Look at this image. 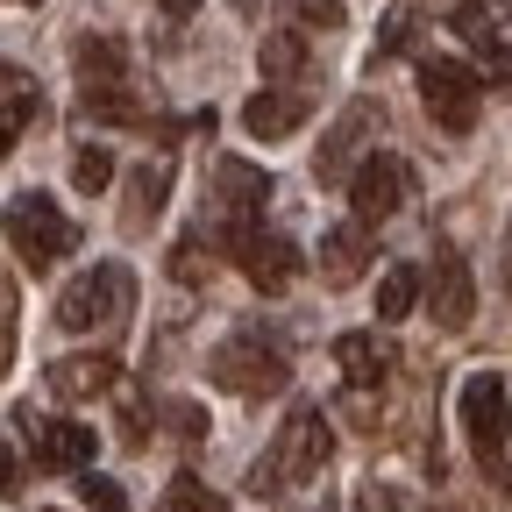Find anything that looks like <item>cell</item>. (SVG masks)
I'll list each match as a JSON object with an SVG mask.
<instances>
[{
    "mask_svg": "<svg viewBox=\"0 0 512 512\" xmlns=\"http://www.w3.org/2000/svg\"><path fill=\"white\" fill-rule=\"evenodd\" d=\"M264 200H271V171H264V164H249V157H214L200 214L214 221V242H221L228 256H242L249 235H264V228H256V221H264Z\"/></svg>",
    "mask_w": 512,
    "mask_h": 512,
    "instance_id": "1",
    "label": "cell"
},
{
    "mask_svg": "<svg viewBox=\"0 0 512 512\" xmlns=\"http://www.w3.org/2000/svg\"><path fill=\"white\" fill-rule=\"evenodd\" d=\"M328 448H335L328 413H320V406H292L285 427H278V441H271V456L249 470V491L256 498H278L285 484H313L320 470H328Z\"/></svg>",
    "mask_w": 512,
    "mask_h": 512,
    "instance_id": "2",
    "label": "cell"
},
{
    "mask_svg": "<svg viewBox=\"0 0 512 512\" xmlns=\"http://www.w3.org/2000/svg\"><path fill=\"white\" fill-rule=\"evenodd\" d=\"M456 413H463V441L484 463V477L512 484V463H505V448H512V384L498 370H470L463 392H456Z\"/></svg>",
    "mask_w": 512,
    "mask_h": 512,
    "instance_id": "3",
    "label": "cell"
},
{
    "mask_svg": "<svg viewBox=\"0 0 512 512\" xmlns=\"http://www.w3.org/2000/svg\"><path fill=\"white\" fill-rule=\"evenodd\" d=\"M128 313H136V271L128 264H93L57 292V328H72V335H107Z\"/></svg>",
    "mask_w": 512,
    "mask_h": 512,
    "instance_id": "4",
    "label": "cell"
},
{
    "mask_svg": "<svg viewBox=\"0 0 512 512\" xmlns=\"http://www.w3.org/2000/svg\"><path fill=\"white\" fill-rule=\"evenodd\" d=\"M8 249L29 271H50V264H64V256L79 249V221L64 214L50 192H15L8 200Z\"/></svg>",
    "mask_w": 512,
    "mask_h": 512,
    "instance_id": "5",
    "label": "cell"
},
{
    "mask_svg": "<svg viewBox=\"0 0 512 512\" xmlns=\"http://www.w3.org/2000/svg\"><path fill=\"white\" fill-rule=\"evenodd\" d=\"M214 384H228L235 399H271V392H285L292 384V363H285V349H271L256 328H242V335H228L221 349H214Z\"/></svg>",
    "mask_w": 512,
    "mask_h": 512,
    "instance_id": "6",
    "label": "cell"
},
{
    "mask_svg": "<svg viewBox=\"0 0 512 512\" xmlns=\"http://www.w3.org/2000/svg\"><path fill=\"white\" fill-rule=\"evenodd\" d=\"M420 100H427V121L448 128V136H470L477 114H484V86H477L470 64H456V57H427L420 64Z\"/></svg>",
    "mask_w": 512,
    "mask_h": 512,
    "instance_id": "7",
    "label": "cell"
},
{
    "mask_svg": "<svg viewBox=\"0 0 512 512\" xmlns=\"http://www.w3.org/2000/svg\"><path fill=\"white\" fill-rule=\"evenodd\" d=\"M399 207H406V164L392 150H370L356 164V178H349V214L363 228H377V221H392Z\"/></svg>",
    "mask_w": 512,
    "mask_h": 512,
    "instance_id": "8",
    "label": "cell"
},
{
    "mask_svg": "<svg viewBox=\"0 0 512 512\" xmlns=\"http://www.w3.org/2000/svg\"><path fill=\"white\" fill-rule=\"evenodd\" d=\"M427 313H434V328H470V313H477V278L463 264V249L456 242H441L434 249V271H427Z\"/></svg>",
    "mask_w": 512,
    "mask_h": 512,
    "instance_id": "9",
    "label": "cell"
},
{
    "mask_svg": "<svg viewBox=\"0 0 512 512\" xmlns=\"http://www.w3.org/2000/svg\"><path fill=\"white\" fill-rule=\"evenodd\" d=\"M114 377H121V363H114L107 349H86V356H57V363L43 370L50 399H64V406H86V399L114 392Z\"/></svg>",
    "mask_w": 512,
    "mask_h": 512,
    "instance_id": "10",
    "label": "cell"
},
{
    "mask_svg": "<svg viewBox=\"0 0 512 512\" xmlns=\"http://www.w3.org/2000/svg\"><path fill=\"white\" fill-rule=\"evenodd\" d=\"M93 427L86 420H43L36 427V470H50V477H86L93 470Z\"/></svg>",
    "mask_w": 512,
    "mask_h": 512,
    "instance_id": "11",
    "label": "cell"
},
{
    "mask_svg": "<svg viewBox=\"0 0 512 512\" xmlns=\"http://www.w3.org/2000/svg\"><path fill=\"white\" fill-rule=\"evenodd\" d=\"M72 72H79V100L128 93V50H121V36H79L72 43Z\"/></svg>",
    "mask_w": 512,
    "mask_h": 512,
    "instance_id": "12",
    "label": "cell"
},
{
    "mask_svg": "<svg viewBox=\"0 0 512 512\" xmlns=\"http://www.w3.org/2000/svg\"><path fill=\"white\" fill-rule=\"evenodd\" d=\"M363 136H370V100H356V107L328 128V143H320V157H313V178H320V185H349V178H356V157H370Z\"/></svg>",
    "mask_w": 512,
    "mask_h": 512,
    "instance_id": "13",
    "label": "cell"
},
{
    "mask_svg": "<svg viewBox=\"0 0 512 512\" xmlns=\"http://www.w3.org/2000/svg\"><path fill=\"white\" fill-rule=\"evenodd\" d=\"M306 93H292V86H264V93H256V100H242V128H249V136L256 143H285L292 136V128H306Z\"/></svg>",
    "mask_w": 512,
    "mask_h": 512,
    "instance_id": "14",
    "label": "cell"
},
{
    "mask_svg": "<svg viewBox=\"0 0 512 512\" xmlns=\"http://www.w3.org/2000/svg\"><path fill=\"white\" fill-rule=\"evenodd\" d=\"M242 264V278L264 292V299H278V292H292V278H299V249L285 242V235H249V249L235 256Z\"/></svg>",
    "mask_w": 512,
    "mask_h": 512,
    "instance_id": "15",
    "label": "cell"
},
{
    "mask_svg": "<svg viewBox=\"0 0 512 512\" xmlns=\"http://www.w3.org/2000/svg\"><path fill=\"white\" fill-rule=\"evenodd\" d=\"M363 271H370V228H363V221H342V228L320 235V278H328L335 292L356 285Z\"/></svg>",
    "mask_w": 512,
    "mask_h": 512,
    "instance_id": "16",
    "label": "cell"
},
{
    "mask_svg": "<svg viewBox=\"0 0 512 512\" xmlns=\"http://www.w3.org/2000/svg\"><path fill=\"white\" fill-rule=\"evenodd\" d=\"M335 363H342V377H349V392H377L384 370H392V356H384L377 335H342V342H335Z\"/></svg>",
    "mask_w": 512,
    "mask_h": 512,
    "instance_id": "17",
    "label": "cell"
},
{
    "mask_svg": "<svg viewBox=\"0 0 512 512\" xmlns=\"http://www.w3.org/2000/svg\"><path fill=\"white\" fill-rule=\"evenodd\" d=\"M256 64H264V79H271V86H292V93H299V79L313 72V57H306V36H299V29H278V36H264Z\"/></svg>",
    "mask_w": 512,
    "mask_h": 512,
    "instance_id": "18",
    "label": "cell"
},
{
    "mask_svg": "<svg viewBox=\"0 0 512 512\" xmlns=\"http://www.w3.org/2000/svg\"><path fill=\"white\" fill-rule=\"evenodd\" d=\"M0 93H8V121H0V143H22L29 136V121H36V107H43V93H36V79L22 72V64H8V79H0Z\"/></svg>",
    "mask_w": 512,
    "mask_h": 512,
    "instance_id": "19",
    "label": "cell"
},
{
    "mask_svg": "<svg viewBox=\"0 0 512 512\" xmlns=\"http://www.w3.org/2000/svg\"><path fill=\"white\" fill-rule=\"evenodd\" d=\"M420 292H427L420 271H413V264H392V271L377 278V328H399V320L420 306Z\"/></svg>",
    "mask_w": 512,
    "mask_h": 512,
    "instance_id": "20",
    "label": "cell"
},
{
    "mask_svg": "<svg viewBox=\"0 0 512 512\" xmlns=\"http://www.w3.org/2000/svg\"><path fill=\"white\" fill-rule=\"evenodd\" d=\"M164 185H171V164H143L136 185H128V228H150V214L164 207Z\"/></svg>",
    "mask_w": 512,
    "mask_h": 512,
    "instance_id": "21",
    "label": "cell"
},
{
    "mask_svg": "<svg viewBox=\"0 0 512 512\" xmlns=\"http://www.w3.org/2000/svg\"><path fill=\"white\" fill-rule=\"evenodd\" d=\"M157 512H228V505H221V498H214V491H207V484H200V477H192V470H178V477H171V491H164V505H157Z\"/></svg>",
    "mask_w": 512,
    "mask_h": 512,
    "instance_id": "22",
    "label": "cell"
},
{
    "mask_svg": "<svg viewBox=\"0 0 512 512\" xmlns=\"http://www.w3.org/2000/svg\"><path fill=\"white\" fill-rule=\"evenodd\" d=\"M72 185H79V192H107V185H114V157H107L100 143H79V150H72Z\"/></svg>",
    "mask_w": 512,
    "mask_h": 512,
    "instance_id": "23",
    "label": "cell"
},
{
    "mask_svg": "<svg viewBox=\"0 0 512 512\" xmlns=\"http://www.w3.org/2000/svg\"><path fill=\"white\" fill-rule=\"evenodd\" d=\"M285 15H292L299 29H320V36H335V29L349 22L342 0H285Z\"/></svg>",
    "mask_w": 512,
    "mask_h": 512,
    "instance_id": "24",
    "label": "cell"
},
{
    "mask_svg": "<svg viewBox=\"0 0 512 512\" xmlns=\"http://www.w3.org/2000/svg\"><path fill=\"white\" fill-rule=\"evenodd\" d=\"M79 498H86V512H128V491L114 484V477H79Z\"/></svg>",
    "mask_w": 512,
    "mask_h": 512,
    "instance_id": "25",
    "label": "cell"
},
{
    "mask_svg": "<svg viewBox=\"0 0 512 512\" xmlns=\"http://www.w3.org/2000/svg\"><path fill=\"white\" fill-rule=\"evenodd\" d=\"M356 512H413V498L399 491V484H356Z\"/></svg>",
    "mask_w": 512,
    "mask_h": 512,
    "instance_id": "26",
    "label": "cell"
},
{
    "mask_svg": "<svg viewBox=\"0 0 512 512\" xmlns=\"http://www.w3.org/2000/svg\"><path fill=\"white\" fill-rule=\"evenodd\" d=\"M406 43H413V8H392L377 22V57H399Z\"/></svg>",
    "mask_w": 512,
    "mask_h": 512,
    "instance_id": "27",
    "label": "cell"
},
{
    "mask_svg": "<svg viewBox=\"0 0 512 512\" xmlns=\"http://www.w3.org/2000/svg\"><path fill=\"white\" fill-rule=\"evenodd\" d=\"M171 427H178V434H207V413H200V406H171Z\"/></svg>",
    "mask_w": 512,
    "mask_h": 512,
    "instance_id": "28",
    "label": "cell"
},
{
    "mask_svg": "<svg viewBox=\"0 0 512 512\" xmlns=\"http://www.w3.org/2000/svg\"><path fill=\"white\" fill-rule=\"evenodd\" d=\"M15 8H36V0H15Z\"/></svg>",
    "mask_w": 512,
    "mask_h": 512,
    "instance_id": "29",
    "label": "cell"
},
{
    "mask_svg": "<svg viewBox=\"0 0 512 512\" xmlns=\"http://www.w3.org/2000/svg\"><path fill=\"white\" fill-rule=\"evenodd\" d=\"M505 264H512V249H505Z\"/></svg>",
    "mask_w": 512,
    "mask_h": 512,
    "instance_id": "30",
    "label": "cell"
}]
</instances>
